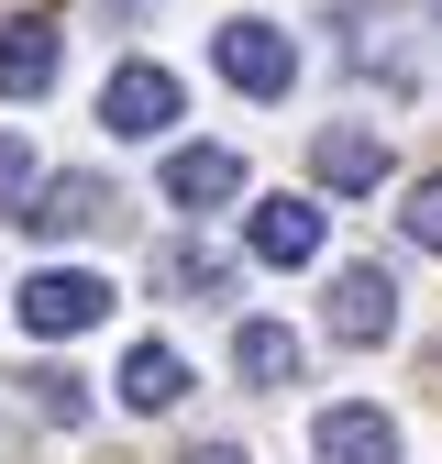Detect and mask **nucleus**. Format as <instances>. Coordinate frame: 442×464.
<instances>
[{
  "label": "nucleus",
  "mask_w": 442,
  "mask_h": 464,
  "mask_svg": "<svg viewBox=\"0 0 442 464\" xmlns=\"http://www.w3.org/2000/svg\"><path fill=\"white\" fill-rule=\"evenodd\" d=\"M100 321H110V276H89V266L23 276V332H34V343H78V332H100Z\"/></svg>",
  "instance_id": "2"
},
{
  "label": "nucleus",
  "mask_w": 442,
  "mask_h": 464,
  "mask_svg": "<svg viewBox=\"0 0 442 464\" xmlns=\"http://www.w3.org/2000/svg\"><path fill=\"white\" fill-rule=\"evenodd\" d=\"M399 232H409L420 255H442V178H420V188H409V210H399Z\"/></svg>",
  "instance_id": "16"
},
{
  "label": "nucleus",
  "mask_w": 442,
  "mask_h": 464,
  "mask_svg": "<svg viewBox=\"0 0 442 464\" xmlns=\"http://www.w3.org/2000/svg\"><path fill=\"white\" fill-rule=\"evenodd\" d=\"M233 376L244 387H299V332L288 321H244L233 332Z\"/></svg>",
  "instance_id": "12"
},
{
  "label": "nucleus",
  "mask_w": 442,
  "mask_h": 464,
  "mask_svg": "<svg viewBox=\"0 0 442 464\" xmlns=\"http://www.w3.org/2000/svg\"><path fill=\"white\" fill-rule=\"evenodd\" d=\"M210 67L233 78L244 100H288V89H299V44L276 34V23L244 12V23H221V34H210Z\"/></svg>",
  "instance_id": "3"
},
{
  "label": "nucleus",
  "mask_w": 442,
  "mask_h": 464,
  "mask_svg": "<svg viewBox=\"0 0 442 464\" xmlns=\"http://www.w3.org/2000/svg\"><path fill=\"white\" fill-rule=\"evenodd\" d=\"M155 287H166V299H221V287H233V255H221V244H166Z\"/></svg>",
  "instance_id": "13"
},
{
  "label": "nucleus",
  "mask_w": 442,
  "mask_h": 464,
  "mask_svg": "<svg viewBox=\"0 0 442 464\" xmlns=\"http://www.w3.org/2000/svg\"><path fill=\"white\" fill-rule=\"evenodd\" d=\"M23 387H34V410H44V420H67V431L89 420V387H78V376H55V365H44V376H23Z\"/></svg>",
  "instance_id": "15"
},
{
  "label": "nucleus",
  "mask_w": 442,
  "mask_h": 464,
  "mask_svg": "<svg viewBox=\"0 0 442 464\" xmlns=\"http://www.w3.org/2000/svg\"><path fill=\"white\" fill-rule=\"evenodd\" d=\"M310 464H399V420L387 410H332L310 431Z\"/></svg>",
  "instance_id": "7"
},
{
  "label": "nucleus",
  "mask_w": 442,
  "mask_h": 464,
  "mask_svg": "<svg viewBox=\"0 0 442 464\" xmlns=\"http://www.w3.org/2000/svg\"><path fill=\"white\" fill-rule=\"evenodd\" d=\"M310 178H321L332 199H365V188H387V144H376V133H321V144H310Z\"/></svg>",
  "instance_id": "8"
},
{
  "label": "nucleus",
  "mask_w": 442,
  "mask_h": 464,
  "mask_svg": "<svg viewBox=\"0 0 442 464\" xmlns=\"http://www.w3.org/2000/svg\"><path fill=\"white\" fill-rule=\"evenodd\" d=\"M244 244H255L265 266H310V255H321V210H310V199H255Z\"/></svg>",
  "instance_id": "9"
},
{
  "label": "nucleus",
  "mask_w": 442,
  "mask_h": 464,
  "mask_svg": "<svg viewBox=\"0 0 442 464\" xmlns=\"http://www.w3.org/2000/svg\"><path fill=\"white\" fill-rule=\"evenodd\" d=\"M34 199H44L34 144H23V133H0V221H34Z\"/></svg>",
  "instance_id": "14"
},
{
  "label": "nucleus",
  "mask_w": 442,
  "mask_h": 464,
  "mask_svg": "<svg viewBox=\"0 0 442 464\" xmlns=\"http://www.w3.org/2000/svg\"><path fill=\"white\" fill-rule=\"evenodd\" d=\"M110 210H122V199H110L100 178H44V199H34V221H23V232H55V244H67V232H100Z\"/></svg>",
  "instance_id": "10"
},
{
  "label": "nucleus",
  "mask_w": 442,
  "mask_h": 464,
  "mask_svg": "<svg viewBox=\"0 0 442 464\" xmlns=\"http://www.w3.org/2000/svg\"><path fill=\"white\" fill-rule=\"evenodd\" d=\"M178 111H188V89H178V67H155V55H122V67L100 78V122L122 144H155Z\"/></svg>",
  "instance_id": "1"
},
{
  "label": "nucleus",
  "mask_w": 442,
  "mask_h": 464,
  "mask_svg": "<svg viewBox=\"0 0 442 464\" xmlns=\"http://www.w3.org/2000/svg\"><path fill=\"white\" fill-rule=\"evenodd\" d=\"M178 398H188V354H166V343H133V354H122V410H178Z\"/></svg>",
  "instance_id": "11"
},
{
  "label": "nucleus",
  "mask_w": 442,
  "mask_h": 464,
  "mask_svg": "<svg viewBox=\"0 0 442 464\" xmlns=\"http://www.w3.org/2000/svg\"><path fill=\"white\" fill-rule=\"evenodd\" d=\"M387 332H399V287H387V266H343V276H332V343L365 354V343H387Z\"/></svg>",
  "instance_id": "4"
},
{
  "label": "nucleus",
  "mask_w": 442,
  "mask_h": 464,
  "mask_svg": "<svg viewBox=\"0 0 442 464\" xmlns=\"http://www.w3.org/2000/svg\"><path fill=\"white\" fill-rule=\"evenodd\" d=\"M166 199H178V210L244 199V155H233V144H178V155H166Z\"/></svg>",
  "instance_id": "6"
},
{
  "label": "nucleus",
  "mask_w": 442,
  "mask_h": 464,
  "mask_svg": "<svg viewBox=\"0 0 442 464\" xmlns=\"http://www.w3.org/2000/svg\"><path fill=\"white\" fill-rule=\"evenodd\" d=\"M55 67H67V34H55L44 12L0 23V100H44V89H55Z\"/></svg>",
  "instance_id": "5"
},
{
  "label": "nucleus",
  "mask_w": 442,
  "mask_h": 464,
  "mask_svg": "<svg viewBox=\"0 0 442 464\" xmlns=\"http://www.w3.org/2000/svg\"><path fill=\"white\" fill-rule=\"evenodd\" d=\"M188 464H244V453H233V442H199V453H188Z\"/></svg>",
  "instance_id": "17"
}]
</instances>
